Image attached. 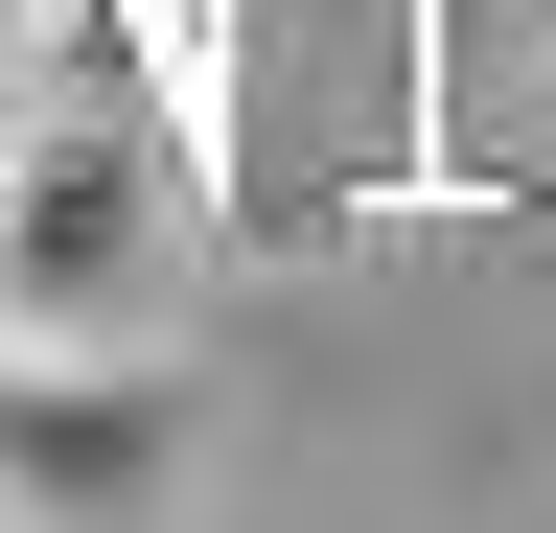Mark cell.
<instances>
[{
  "instance_id": "6da1fadb",
  "label": "cell",
  "mask_w": 556,
  "mask_h": 533,
  "mask_svg": "<svg viewBox=\"0 0 556 533\" xmlns=\"http://www.w3.org/2000/svg\"><path fill=\"white\" fill-rule=\"evenodd\" d=\"M163 279H186V140L47 93L0 140V348H163Z\"/></svg>"
},
{
  "instance_id": "7a4b0ae2",
  "label": "cell",
  "mask_w": 556,
  "mask_h": 533,
  "mask_svg": "<svg viewBox=\"0 0 556 533\" xmlns=\"http://www.w3.org/2000/svg\"><path fill=\"white\" fill-rule=\"evenodd\" d=\"M163 487H186V371L163 348H0V510L139 533Z\"/></svg>"
}]
</instances>
